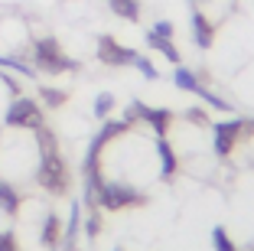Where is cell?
I'll use <instances>...</instances> for the list:
<instances>
[{"mask_svg":"<svg viewBox=\"0 0 254 251\" xmlns=\"http://www.w3.org/2000/svg\"><path fill=\"white\" fill-rule=\"evenodd\" d=\"M33 69H36V72H46V75H72L82 66H78L72 56L62 52V46H59L56 36H39L36 43H33Z\"/></svg>","mask_w":254,"mask_h":251,"instance_id":"cell-1","label":"cell"},{"mask_svg":"<svg viewBox=\"0 0 254 251\" xmlns=\"http://www.w3.org/2000/svg\"><path fill=\"white\" fill-rule=\"evenodd\" d=\"M36 183L43 186L49 196H68L72 189V167L65 163V157L56 150V154H43L36 163Z\"/></svg>","mask_w":254,"mask_h":251,"instance_id":"cell-2","label":"cell"},{"mask_svg":"<svg viewBox=\"0 0 254 251\" xmlns=\"http://www.w3.org/2000/svg\"><path fill=\"white\" fill-rule=\"evenodd\" d=\"M147 192L137 189L134 183L127 179H105L101 189H98V209H108V212H121V209H140L147 206Z\"/></svg>","mask_w":254,"mask_h":251,"instance_id":"cell-3","label":"cell"},{"mask_svg":"<svg viewBox=\"0 0 254 251\" xmlns=\"http://www.w3.org/2000/svg\"><path fill=\"white\" fill-rule=\"evenodd\" d=\"M3 124L13 127V131H36V127H43V124H46L43 104L33 101V98H26V95L10 98L7 111H3Z\"/></svg>","mask_w":254,"mask_h":251,"instance_id":"cell-4","label":"cell"},{"mask_svg":"<svg viewBox=\"0 0 254 251\" xmlns=\"http://www.w3.org/2000/svg\"><path fill=\"white\" fill-rule=\"evenodd\" d=\"M124 114L134 121V124H147V127H153V134H157V137H166V134H170V127H173V111L147 108L143 101H130V108H127Z\"/></svg>","mask_w":254,"mask_h":251,"instance_id":"cell-5","label":"cell"},{"mask_svg":"<svg viewBox=\"0 0 254 251\" xmlns=\"http://www.w3.org/2000/svg\"><path fill=\"white\" fill-rule=\"evenodd\" d=\"M245 124H248V121H241V118L212 124V134H215V157H218V160H228V157L238 150L241 137H245Z\"/></svg>","mask_w":254,"mask_h":251,"instance_id":"cell-6","label":"cell"},{"mask_svg":"<svg viewBox=\"0 0 254 251\" xmlns=\"http://www.w3.org/2000/svg\"><path fill=\"white\" fill-rule=\"evenodd\" d=\"M137 52L127 49V46H121L114 36H98V62L105 69H124V66H134Z\"/></svg>","mask_w":254,"mask_h":251,"instance_id":"cell-7","label":"cell"},{"mask_svg":"<svg viewBox=\"0 0 254 251\" xmlns=\"http://www.w3.org/2000/svg\"><path fill=\"white\" fill-rule=\"evenodd\" d=\"M153 147H157V157H160V179H163V183H173L176 173H180V157L173 150L170 137H157Z\"/></svg>","mask_w":254,"mask_h":251,"instance_id":"cell-8","label":"cell"},{"mask_svg":"<svg viewBox=\"0 0 254 251\" xmlns=\"http://www.w3.org/2000/svg\"><path fill=\"white\" fill-rule=\"evenodd\" d=\"M82 212H85V206L78 199H72V206H68V219H65V225H62L59 251H75V242H78V235H82Z\"/></svg>","mask_w":254,"mask_h":251,"instance_id":"cell-9","label":"cell"},{"mask_svg":"<svg viewBox=\"0 0 254 251\" xmlns=\"http://www.w3.org/2000/svg\"><path fill=\"white\" fill-rule=\"evenodd\" d=\"M192 39L199 49H212V43H215V20L199 7L192 10Z\"/></svg>","mask_w":254,"mask_h":251,"instance_id":"cell-10","label":"cell"},{"mask_svg":"<svg viewBox=\"0 0 254 251\" xmlns=\"http://www.w3.org/2000/svg\"><path fill=\"white\" fill-rule=\"evenodd\" d=\"M39 245H43V248H53V251H59V245H62V219L53 212V209L43 215V225H39Z\"/></svg>","mask_w":254,"mask_h":251,"instance_id":"cell-11","label":"cell"},{"mask_svg":"<svg viewBox=\"0 0 254 251\" xmlns=\"http://www.w3.org/2000/svg\"><path fill=\"white\" fill-rule=\"evenodd\" d=\"M20 206H23L20 189H16L10 179H0V212L13 219V215H20Z\"/></svg>","mask_w":254,"mask_h":251,"instance_id":"cell-12","label":"cell"},{"mask_svg":"<svg viewBox=\"0 0 254 251\" xmlns=\"http://www.w3.org/2000/svg\"><path fill=\"white\" fill-rule=\"evenodd\" d=\"M147 46H150V49H157L166 62L183 66V56H180V49H176V43H173V39H163V36H157V33H147Z\"/></svg>","mask_w":254,"mask_h":251,"instance_id":"cell-13","label":"cell"},{"mask_svg":"<svg viewBox=\"0 0 254 251\" xmlns=\"http://www.w3.org/2000/svg\"><path fill=\"white\" fill-rule=\"evenodd\" d=\"M173 85H176L180 91H189V95H199V88H202L199 75H195L192 69H186V66H176V72H173Z\"/></svg>","mask_w":254,"mask_h":251,"instance_id":"cell-14","label":"cell"},{"mask_svg":"<svg viewBox=\"0 0 254 251\" xmlns=\"http://www.w3.org/2000/svg\"><path fill=\"white\" fill-rule=\"evenodd\" d=\"M108 7H111L114 16H121L127 23L140 20V0H108Z\"/></svg>","mask_w":254,"mask_h":251,"instance_id":"cell-15","label":"cell"},{"mask_svg":"<svg viewBox=\"0 0 254 251\" xmlns=\"http://www.w3.org/2000/svg\"><path fill=\"white\" fill-rule=\"evenodd\" d=\"M65 101H68V91L49 88V85H43V88H39V104H43L46 111H59V108H65Z\"/></svg>","mask_w":254,"mask_h":251,"instance_id":"cell-16","label":"cell"},{"mask_svg":"<svg viewBox=\"0 0 254 251\" xmlns=\"http://www.w3.org/2000/svg\"><path fill=\"white\" fill-rule=\"evenodd\" d=\"M212 245H215V251H238V245L232 242V235H228L225 225H215V229H212Z\"/></svg>","mask_w":254,"mask_h":251,"instance_id":"cell-17","label":"cell"},{"mask_svg":"<svg viewBox=\"0 0 254 251\" xmlns=\"http://www.w3.org/2000/svg\"><path fill=\"white\" fill-rule=\"evenodd\" d=\"M114 108H118V98H114V95H108V91L95 98V118H98V121L111 118V111H114Z\"/></svg>","mask_w":254,"mask_h":251,"instance_id":"cell-18","label":"cell"},{"mask_svg":"<svg viewBox=\"0 0 254 251\" xmlns=\"http://www.w3.org/2000/svg\"><path fill=\"white\" fill-rule=\"evenodd\" d=\"M0 69H13V72L26 75V79H33V75H36V69H33L30 62H23V59H16V56H0Z\"/></svg>","mask_w":254,"mask_h":251,"instance_id":"cell-19","label":"cell"},{"mask_svg":"<svg viewBox=\"0 0 254 251\" xmlns=\"http://www.w3.org/2000/svg\"><path fill=\"white\" fill-rule=\"evenodd\" d=\"M199 98H202V101H205V104H209V108L222 111V114H232V101H222V98H218V95H215V91H212V88H205V85H202V88H199Z\"/></svg>","mask_w":254,"mask_h":251,"instance_id":"cell-20","label":"cell"},{"mask_svg":"<svg viewBox=\"0 0 254 251\" xmlns=\"http://www.w3.org/2000/svg\"><path fill=\"white\" fill-rule=\"evenodd\" d=\"M134 66L140 69V75H143V79H150V82H157V79H160L157 66H153V62H150L147 56H140V52H137V59H134Z\"/></svg>","mask_w":254,"mask_h":251,"instance_id":"cell-21","label":"cell"},{"mask_svg":"<svg viewBox=\"0 0 254 251\" xmlns=\"http://www.w3.org/2000/svg\"><path fill=\"white\" fill-rule=\"evenodd\" d=\"M0 251H20V238L13 229H0Z\"/></svg>","mask_w":254,"mask_h":251,"instance_id":"cell-22","label":"cell"},{"mask_svg":"<svg viewBox=\"0 0 254 251\" xmlns=\"http://www.w3.org/2000/svg\"><path fill=\"white\" fill-rule=\"evenodd\" d=\"M85 235H88L91 242L101 235V215H98V209H95V212H88V219H85Z\"/></svg>","mask_w":254,"mask_h":251,"instance_id":"cell-23","label":"cell"},{"mask_svg":"<svg viewBox=\"0 0 254 251\" xmlns=\"http://www.w3.org/2000/svg\"><path fill=\"white\" fill-rule=\"evenodd\" d=\"M150 33H157V36H163V39H176V26H173L170 20L153 23V26H150Z\"/></svg>","mask_w":254,"mask_h":251,"instance_id":"cell-24","label":"cell"},{"mask_svg":"<svg viewBox=\"0 0 254 251\" xmlns=\"http://www.w3.org/2000/svg\"><path fill=\"white\" fill-rule=\"evenodd\" d=\"M186 118L192 121L195 127H209V124H212V121H209V114H205L202 108H189V111H186Z\"/></svg>","mask_w":254,"mask_h":251,"instance_id":"cell-25","label":"cell"},{"mask_svg":"<svg viewBox=\"0 0 254 251\" xmlns=\"http://www.w3.org/2000/svg\"><path fill=\"white\" fill-rule=\"evenodd\" d=\"M189 3H192V7H199V3H209V0H189Z\"/></svg>","mask_w":254,"mask_h":251,"instance_id":"cell-26","label":"cell"}]
</instances>
